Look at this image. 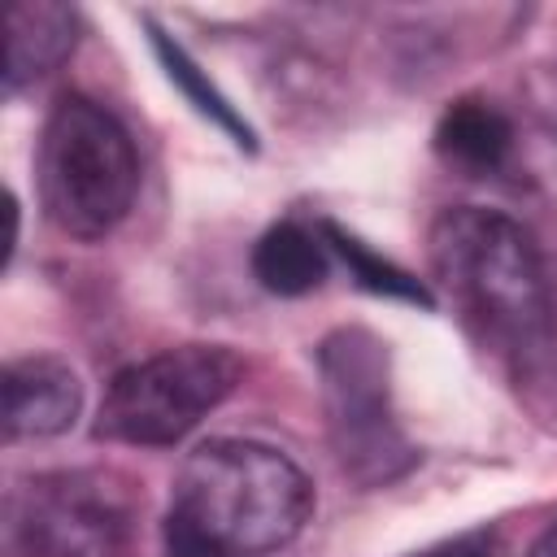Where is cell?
Listing matches in <instances>:
<instances>
[{
  "label": "cell",
  "instance_id": "cell-1",
  "mask_svg": "<svg viewBox=\"0 0 557 557\" xmlns=\"http://www.w3.org/2000/svg\"><path fill=\"white\" fill-rule=\"evenodd\" d=\"M431 265L466 326L496 352L535 357L557 318V300L535 239L505 213L453 205L431 226Z\"/></svg>",
  "mask_w": 557,
  "mask_h": 557
},
{
  "label": "cell",
  "instance_id": "cell-2",
  "mask_svg": "<svg viewBox=\"0 0 557 557\" xmlns=\"http://www.w3.org/2000/svg\"><path fill=\"white\" fill-rule=\"evenodd\" d=\"M313 513L305 470L257 440H209L178 466L170 522L222 553L257 557L292 544Z\"/></svg>",
  "mask_w": 557,
  "mask_h": 557
},
{
  "label": "cell",
  "instance_id": "cell-3",
  "mask_svg": "<svg viewBox=\"0 0 557 557\" xmlns=\"http://www.w3.org/2000/svg\"><path fill=\"white\" fill-rule=\"evenodd\" d=\"M35 183L44 218L70 239H104L135 205L139 157L126 126L91 96L65 91L39 135Z\"/></svg>",
  "mask_w": 557,
  "mask_h": 557
},
{
  "label": "cell",
  "instance_id": "cell-4",
  "mask_svg": "<svg viewBox=\"0 0 557 557\" xmlns=\"http://www.w3.org/2000/svg\"><path fill=\"white\" fill-rule=\"evenodd\" d=\"M244 379V361L222 344H178L117 370L104 387L96 435L135 448L187 440Z\"/></svg>",
  "mask_w": 557,
  "mask_h": 557
},
{
  "label": "cell",
  "instance_id": "cell-5",
  "mask_svg": "<svg viewBox=\"0 0 557 557\" xmlns=\"http://www.w3.org/2000/svg\"><path fill=\"white\" fill-rule=\"evenodd\" d=\"M135 527V492L113 470H57L9 487L4 557H117Z\"/></svg>",
  "mask_w": 557,
  "mask_h": 557
},
{
  "label": "cell",
  "instance_id": "cell-6",
  "mask_svg": "<svg viewBox=\"0 0 557 557\" xmlns=\"http://www.w3.org/2000/svg\"><path fill=\"white\" fill-rule=\"evenodd\" d=\"M322 405L331 448L361 487L392 483L413 466V448L392 413L387 387V344L361 326H344L318 348Z\"/></svg>",
  "mask_w": 557,
  "mask_h": 557
},
{
  "label": "cell",
  "instance_id": "cell-7",
  "mask_svg": "<svg viewBox=\"0 0 557 557\" xmlns=\"http://www.w3.org/2000/svg\"><path fill=\"white\" fill-rule=\"evenodd\" d=\"M83 409V383L61 357H22L0 374V426L4 440H48L74 426Z\"/></svg>",
  "mask_w": 557,
  "mask_h": 557
},
{
  "label": "cell",
  "instance_id": "cell-8",
  "mask_svg": "<svg viewBox=\"0 0 557 557\" xmlns=\"http://www.w3.org/2000/svg\"><path fill=\"white\" fill-rule=\"evenodd\" d=\"M78 17L52 0H13L4 9V87L17 91L74 52Z\"/></svg>",
  "mask_w": 557,
  "mask_h": 557
},
{
  "label": "cell",
  "instance_id": "cell-9",
  "mask_svg": "<svg viewBox=\"0 0 557 557\" xmlns=\"http://www.w3.org/2000/svg\"><path fill=\"white\" fill-rule=\"evenodd\" d=\"M252 274L274 296H305L326 278V244L300 222H278L257 239Z\"/></svg>",
  "mask_w": 557,
  "mask_h": 557
},
{
  "label": "cell",
  "instance_id": "cell-10",
  "mask_svg": "<svg viewBox=\"0 0 557 557\" xmlns=\"http://www.w3.org/2000/svg\"><path fill=\"white\" fill-rule=\"evenodd\" d=\"M509 122L500 109L483 100H457L444 109L435 126V152L461 170H496L509 152Z\"/></svg>",
  "mask_w": 557,
  "mask_h": 557
},
{
  "label": "cell",
  "instance_id": "cell-11",
  "mask_svg": "<svg viewBox=\"0 0 557 557\" xmlns=\"http://www.w3.org/2000/svg\"><path fill=\"white\" fill-rule=\"evenodd\" d=\"M148 30H152V52H157V61H161L165 78H170V83H174V87L196 104V113H205L209 122H218V126H222L239 148H248V152H252V148H257L252 126H248V122L235 113V104H231V100L209 83V74L187 57V48H183V44H174L161 26H148Z\"/></svg>",
  "mask_w": 557,
  "mask_h": 557
},
{
  "label": "cell",
  "instance_id": "cell-12",
  "mask_svg": "<svg viewBox=\"0 0 557 557\" xmlns=\"http://www.w3.org/2000/svg\"><path fill=\"white\" fill-rule=\"evenodd\" d=\"M322 239L344 257V265L352 270V278L366 287V292H374V296H392V300H409V305H422V309H431L435 305V296L409 274V270H400L396 261H387V257H379V252H370L357 235H348L344 226H335V222H322Z\"/></svg>",
  "mask_w": 557,
  "mask_h": 557
},
{
  "label": "cell",
  "instance_id": "cell-13",
  "mask_svg": "<svg viewBox=\"0 0 557 557\" xmlns=\"http://www.w3.org/2000/svg\"><path fill=\"white\" fill-rule=\"evenodd\" d=\"M165 557H235V553H222L209 540H200V535H191L165 518Z\"/></svg>",
  "mask_w": 557,
  "mask_h": 557
},
{
  "label": "cell",
  "instance_id": "cell-14",
  "mask_svg": "<svg viewBox=\"0 0 557 557\" xmlns=\"http://www.w3.org/2000/svg\"><path fill=\"white\" fill-rule=\"evenodd\" d=\"M531 557H557V522H553V527L531 544Z\"/></svg>",
  "mask_w": 557,
  "mask_h": 557
},
{
  "label": "cell",
  "instance_id": "cell-15",
  "mask_svg": "<svg viewBox=\"0 0 557 557\" xmlns=\"http://www.w3.org/2000/svg\"><path fill=\"white\" fill-rule=\"evenodd\" d=\"M440 557H492V548L479 544V540H461L457 548H448V553H440Z\"/></svg>",
  "mask_w": 557,
  "mask_h": 557
}]
</instances>
